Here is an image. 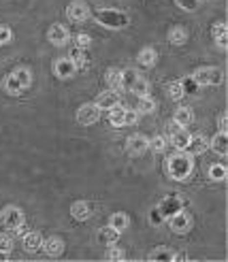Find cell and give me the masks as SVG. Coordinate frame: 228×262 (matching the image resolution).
<instances>
[{
    "label": "cell",
    "mask_w": 228,
    "mask_h": 262,
    "mask_svg": "<svg viewBox=\"0 0 228 262\" xmlns=\"http://www.w3.org/2000/svg\"><path fill=\"white\" fill-rule=\"evenodd\" d=\"M73 58V62H75V66H87V58L83 56V51H75V54H71Z\"/></svg>",
    "instance_id": "39"
},
{
    "label": "cell",
    "mask_w": 228,
    "mask_h": 262,
    "mask_svg": "<svg viewBox=\"0 0 228 262\" xmlns=\"http://www.w3.org/2000/svg\"><path fill=\"white\" fill-rule=\"evenodd\" d=\"M149 258L151 260H173V254L168 252V249H156V252H151L149 254Z\"/></svg>",
    "instance_id": "34"
},
{
    "label": "cell",
    "mask_w": 228,
    "mask_h": 262,
    "mask_svg": "<svg viewBox=\"0 0 228 262\" xmlns=\"http://www.w3.org/2000/svg\"><path fill=\"white\" fill-rule=\"evenodd\" d=\"M120 77H122V87H126V90H130V85L137 81L139 73L134 71V68H126V71H120Z\"/></svg>",
    "instance_id": "28"
},
{
    "label": "cell",
    "mask_w": 228,
    "mask_h": 262,
    "mask_svg": "<svg viewBox=\"0 0 228 262\" xmlns=\"http://www.w3.org/2000/svg\"><path fill=\"white\" fill-rule=\"evenodd\" d=\"M215 40H218V47H222V49H224L226 45H228V34H224V37H218Z\"/></svg>",
    "instance_id": "45"
},
{
    "label": "cell",
    "mask_w": 228,
    "mask_h": 262,
    "mask_svg": "<svg viewBox=\"0 0 228 262\" xmlns=\"http://www.w3.org/2000/svg\"><path fill=\"white\" fill-rule=\"evenodd\" d=\"M168 96L173 98V101H179V98H184V87H181V81H175V83L168 85Z\"/></svg>",
    "instance_id": "31"
},
{
    "label": "cell",
    "mask_w": 228,
    "mask_h": 262,
    "mask_svg": "<svg viewBox=\"0 0 228 262\" xmlns=\"http://www.w3.org/2000/svg\"><path fill=\"white\" fill-rule=\"evenodd\" d=\"M207 147H209V141H207L205 137H201V135L190 137L188 145H186V149L190 151V156H198V154H203V151H207Z\"/></svg>",
    "instance_id": "12"
},
{
    "label": "cell",
    "mask_w": 228,
    "mask_h": 262,
    "mask_svg": "<svg viewBox=\"0 0 228 262\" xmlns=\"http://www.w3.org/2000/svg\"><path fill=\"white\" fill-rule=\"evenodd\" d=\"M87 15H90V7H87L83 0H73L66 7V17L71 21H83Z\"/></svg>",
    "instance_id": "7"
},
{
    "label": "cell",
    "mask_w": 228,
    "mask_h": 262,
    "mask_svg": "<svg viewBox=\"0 0 228 262\" xmlns=\"http://www.w3.org/2000/svg\"><path fill=\"white\" fill-rule=\"evenodd\" d=\"M11 249H13V239H11V235H0V252L9 254Z\"/></svg>",
    "instance_id": "33"
},
{
    "label": "cell",
    "mask_w": 228,
    "mask_h": 262,
    "mask_svg": "<svg viewBox=\"0 0 228 262\" xmlns=\"http://www.w3.org/2000/svg\"><path fill=\"white\" fill-rule=\"evenodd\" d=\"M137 120H139V113L132 111V109H126V111H124V126L137 124Z\"/></svg>",
    "instance_id": "37"
},
{
    "label": "cell",
    "mask_w": 228,
    "mask_h": 262,
    "mask_svg": "<svg viewBox=\"0 0 228 262\" xmlns=\"http://www.w3.org/2000/svg\"><path fill=\"white\" fill-rule=\"evenodd\" d=\"M98 21L109 28H122V26H126L128 17L122 13H113V11H103V13H98Z\"/></svg>",
    "instance_id": "8"
},
{
    "label": "cell",
    "mask_w": 228,
    "mask_h": 262,
    "mask_svg": "<svg viewBox=\"0 0 228 262\" xmlns=\"http://www.w3.org/2000/svg\"><path fill=\"white\" fill-rule=\"evenodd\" d=\"M128 224H130V220H128V215H124V213H113L111 215V222H109V226H113L115 230H126L128 228Z\"/></svg>",
    "instance_id": "24"
},
{
    "label": "cell",
    "mask_w": 228,
    "mask_h": 262,
    "mask_svg": "<svg viewBox=\"0 0 228 262\" xmlns=\"http://www.w3.org/2000/svg\"><path fill=\"white\" fill-rule=\"evenodd\" d=\"M118 239H120V230H115L113 226H104V228L98 230V241H101V243L111 245V243H115Z\"/></svg>",
    "instance_id": "18"
},
{
    "label": "cell",
    "mask_w": 228,
    "mask_h": 262,
    "mask_svg": "<svg viewBox=\"0 0 228 262\" xmlns=\"http://www.w3.org/2000/svg\"><path fill=\"white\" fill-rule=\"evenodd\" d=\"M71 213H73L75 220H79V222H85V220H90V215H92V207L87 205V202L79 201V202H73Z\"/></svg>",
    "instance_id": "14"
},
{
    "label": "cell",
    "mask_w": 228,
    "mask_h": 262,
    "mask_svg": "<svg viewBox=\"0 0 228 262\" xmlns=\"http://www.w3.org/2000/svg\"><path fill=\"white\" fill-rule=\"evenodd\" d=\"M175 2H177V7H181L184 11H194L201 0H175Z\"/></svg>",
    "instance_id": "36"
},
{
    "label": "cell",
    "mask_w": 228,
    "mask_h": 262,
    "mask_svg": "<svg viewBox=\"0 0 228 262\" xmlns=\"http://www.w3.org/2000/svg\"><path fill=\"white\" fill-rule=\"evenodd\" d=\"M104 79H107V85L111 87V90H122V77H120V71H115V68H111V71H107V75H104Z\"/></svg>",
    "instance_id": "26"
},
{
    "label": "cell",
    "mask_w": 228,
    "mask_h": 262,
    "mask_svg": "<svg viewBox=\"0 0 228 262\" xmlns=\"http://www.w3.org/2000/svg\"><path fill=\"white\" fill-rule=\"evenodd\" d=\"M209 177H211L213 181H222V179H226V166L213 164L211 168H209Z\"/></svg>",
    "instance_id": "30"
},
{
    "label": "cell",
    "mask_w": 228,
    "mask_h": 262,
    "mask_svg": "<svg viewBox=\"0 0 228 262\" xmlns=\"http://www.w3.org/2000/svg\"><path fill=\"white\" fill-rule=\"evenodd\" d=\"M54 73H56L60 79H68V77H73V75L77 73V66H75L73 60H68V58H62V60H58V62L54 64Z\"/></svg>",
    "instance_id": "10"
},
{
    "label": "cell",
    "mask_w": 228,
    "mask_h": 262,
    "mask_svg": "<svg viewBox=\"0 0 228 262\" xmlns=\"http://www.w3.org/2000/svg\"><path fill=\"white\" fill-rule=\"evenodd\" d=\"M171 141L175 145V149H186V145H188V141H190V135L184 130V128H179L177 132L171 135Z\"/></svg>",
    "instance_id": "22"
},
{
    "label": "cell",
    "mask_w": 228,
    "mask_h": 262,
    "mask_svg": "<svg viewBox=\"0 0 228 262\" xmlns=\"http://www.w3.org/2000/svg\"><path fill=\"white\" fill-rule=\"evenodd\" d=\"M192 79L198 85H220L224 81V73L218 66H205V68H198Z\"/></svg>",
    "instance_id": "3"
},
{
    "label": "cell",
    "mask_w": 228,
    "mask_h": 262,
    "mask_svg": "<svg viewBox=\"0 0 228 262\" xmlns=\"http://www.w3.org/2000/svg\"><path fill=\"white\" fill-rule=\"evenodd\" d=\"M192 120H194V113H192L190 107H181V109H177V113H175V121H177L179 126H188V124H192Z\"/></svg>",
    "instance_id": "21"
},
{
    "label": "cell",
    "mask_w": 228,
    "mask_h": 262,
    "mask_svg": "<svg viewBox=\"0 0 228 262\" xmlns=\"http://www.w3.org/2000/svg\"><path fill=\"white\" fill-rule=\"evenodd\" d=\"M11 39H13V32L9 30V28H0V45L2 43H11Z\"/></svg>",
    "instance_id": "40"
},
{
    "label": "cell",
    "mask_w": 228,
    "mask_h": 262,
    "mask_svg": "<svg viewBox=\"0 0 228 262\" xmlns=\"http://www.w3.org/2000/svg\"><path fill=\"white\" fill-rule=\"evenodd\" d=\"M137 109H139L137 113H151L156 109V102L151 101L149 96H141V98H139V107Z\"/></svg>",
    "instance_id": "29"
},
{
    "label": "cell",
    "mask_w": 228,
    "mask_h": 262,
    "mask_svg": "<svg viewBox=\"0 0 228 262\" xmlns=\"http://www.w3.org/2000/svg\"><path fill=\"white\" fill-rule=\"evenodd\" d=\"M43 249L49 256H60L64 252V241L62 239H58V237H49L47 241H43Z\"/></svg>",
    "instance_id": "16"
},
{
    "label": "cell",
    "mask_w": 228,
    "mask_h": 262,
    "mask_svg": "<svg viewBox=\"0 0 228 262\" xmlns=\"http://www.w3.org/2000/svg\"><path fill=\"white\" fill-rule=\"evenodd\" d=\"M149 149V139L143 137V135H132L128 139V151H130L132 156H141L143 151Z\"/></svg>",
    "instance_id": "11"
},
{
    "label": "cell",
    "mask_w": 228,
    "mask_h": 262,
    "mask_svg": "<svg viewBox=\"0 0 228 262\" xmlns=\"http://www.w3.org/2000/svg\"><path fill=\"white\" fill-rule=\"evenodd\" d=\"M224 34H228L226 32V24H215L213 26V37L218 39V37H224Z\"/></svg>",
    "instance_id": "43"
},
{
    "label": "cell",
    "mask_w": 228,
    "mask_h": 262,
    "mask_svg": "<svg viewBox=\"0 0 228 262\" xmlns=\"http://www.w3.org/2000/svg\"><path fill=\"white\" fill-rule=\"evenodd\" d=\"M156 209L162 213V218H171V215H175L177 211H181V201L177 199V196H166V199L162 201Z\"/></svg>",
    "instance_id": "9"
},
{
    "label": "cell",
    "mask_w": 228,
    "mask_h": 262,
    "mask_svg": "<svg viewBox=\"0 0 228 262\" xmlns=\"http://www.w3.org/2000/svg\"><path fill=\"white\" fill-rule=\"evenodd\" d=\"M168 40H171V45H184L186 40H188V32H186L184 28H173V30L168 32Z\"/></svg>",
    "instance_id": "27"
},
{
    "label": "cell",
    "mask_w": 228,
    "mask_h": 262,
    "mask_svg": "<svg viewBox=\"0 0 228 262\" xmlns=\"http://www.w3.org/2000/svg\"><path fill=\"white\" fill-rule=\"evenodd\" d=\"M218 128H220V132H226L228 130V118H226L224 113L218 118Z\"/></svg>",
    "instance_id": "44"
},
{
    "label": "cell",
    "mask_w": 228,
    "mask_h": 262,
    "mask_svg": "<svg viewBox=\"0 0 228 262\" xmlns=\"http://www.w3.org/2000/svg\"><path fill=\"white\" fill-rule=\"evenodd\" d=\"M166 171L173 179L177 181H186V179L194 171V162H192L190 154H184V149H179V154H173L166 162Z\"/></svg>",
    "instance_id": "1"
},
{
    "label": "cell",
    "mask_w": 228,
    "mask_h": 262,
    "mask_svg": "<svg viewBox=\"0 0 228 262\" xmlns=\"http://www.w3.org/2000/svg\"><path fill=\"white\" fill-rule=\"evenodd\" d=\"M130 92H132V94H137L139 98H141V96H149V83L145 79L137 77V81L130 85Z\"/></svg>",
    "instance_id": "25"
},
{
    "label": "cell",
    "mask_w": 228,
    "mask_h": 262,
    "mask_svg": "<svg viewBox=\"0 0 228 262\" xmlns=\"http://www.w3.org/2000/svg\"><path fill=\"white\" fill-rule=\"evenodd\" d=\"M162 220H165V218H162V213L158 211V209H151V211H149V222L156 226V224H160Z\"/></svg>",
    "instance_id": "41"
},
{
    "label": "cell",
    "mask_w": 228,
    "mask_h": 262,
    "mask_svg": "<svg viewBox=\"0 0 228 262\" xmlns=\"http://www.w3.org/2000/svg\"><path fill=\"white\" fill-rule=\"evenodd\" d=\"M168 220H171V230L177 232V235H186V232H190V228H192V218L184 211H177Z\"/></svg>",
    "instance_id": "6"
},
{
    "label": "cell",
    "mask_w": 228,
    "mask_h": 262,
    "mask_svg": "<svg viewBox=\"0 0 228 262\" xmlns=\"http://www.w3.org/2000/svg\"><path fill=\"white\" fill-rule=\"evenodd\" d=\"M75 43H77V47H79V49H87V47L92 45V39L87 37V34H77Z\"/></svg>",
    "instance_id": "38"
},
{
    "label": "cell",
    "mask_w": 228,
    "mask_h": 262,
    "mask_svg": "<svg viewBox=\"0 0 228 262\" xmlns=\"http://www.w3.org/2000/svg\"><path fill=\"white\" fill-rule=\"evenodd\" d=\"M124 111L126 109L122 107V104L118 102V104H113V107H111V115H109V120H111V124L113 126H124Z\"/></svg>",
    "instance_id": "23"
},
{
    "label": "cell",
    "mask_w": 228,
    "mask_h": 262,
    "mask_svg": "<svg viewBox=\"0 0 228 262\" xmlns=\"http://www.w3.org/2000/svg\"><path fill=\"white\" fill-rule=\"evenodd\" d=\"M149 147L154 149V151H165V147H166L165 137H154V139L149 141Z\"/></svg>",
    "instance_id": "35"
},
{
    "label": "cell",
    "mask_w": 228,
    "mask_h": 262,
    "mask_svg": "<svg viewBox=\"0 0 228 262\" xmlns=\"http://www.w3.org/2000/svg\"><path fill=\"white\" fill-rule=\"evenodd\" d=\"M211 149L215 151V154H220V156H226V151H228V137H226V132H218L213 139H211Z\"/></svg>",
    "instance_id": "17"
},
{
    "label": "cell",
    "mask_w": 228,
    "mask_h": 262,
    "mask_svg": "<svg viewBox=\"0 0 228 262\" xmlns=\"http://www.w3.org/2000/svg\"><path fill=\"white\" fill-rule=\"evenodd\" d=\"M98 118H101V109L96 107V102L94 104H83V107H79V111H77V121L81 126L96 124Z\"/></svg>",
    "instance_id": "5"
},
{
    "label": "cell",
    "mask_w": 228,
    "mask_h": 262,
    "mask_svg": "<svg viewBox=\"0 0 228 262\" xmlns=\"http://www.w3.org/2000/svg\"><path fill=\"white\" fill-rule=\"evenodd\" d=\"M118 102H120V94L115 90H111V92H103V94L98 96L96 107L98 109H111L113 104H118Z\"/></svg>",
    "instance_id": "15"
},
{
    "label": "cell",
    "mask_w": 228,
    "mask_h": 262,
    "mask_svg": "<svg viewBox=\"0 0 228 262\" xmlns=\"http://www.w3.org/2000/svg\"><path fill=\"white\" fill-rule=\"evenodd\" d=\"M24 247L28 252H39V249L43 247V237H41L39 232H28L24 237Z\"/></svg>",
    "instance_id": "19"
},
{
    "label": "cell",
    "mask_w": 228,
    "mask_h": 262,
    "mask_svg": "<svg viewBox=\"0 0 228 262\" xmlns=\"http://www.w3.org/2000/svg\"><path fill=\"white\" fill-rule=\"evenodd\" d=\"M137 60H139V64H141V66H154V64L158 62V54H156V51L154 49H151V47H145V49H141V51H139V58H137Z\"/></svg>",
    "instance_id": "20"
},
{
    "label": "cell",
    "mask_w": 228,
    "mask_h": 262,
    "mask_svg": "<svg viewBox=\"0 0 228 262\" xmlns=\"http://www.w3.org/2000/svg\"><path fill=\"white\" fill-rule=\"evenodd\" d=\"M2 226L4 228H13V230H20L21 226H24V213H21V209L17 207H7L2 213Z\"/></svg>",
    "instance_id": "4"
},
{
    "label": "cell",
    "mask_w": 228,
    "mask_h": 262,
    "mask_svg": "<svg viewBox=\"0 0 228 262\" xmlns=\"http://www.w3.org/2000/svg\"><path fill=\"white\" fill-rule=\"evenodd\" d=\"M107 258L109 260H122V258H124V252L118 249V247H113V249H109V252H107Z\"/></svg>",
    "instance_id": "42"
},
{
    "label": "cell",
    "mask_w": 228,
    "mask_h": 262,
    "mask_svg": "<svg viewBox=\"0 0 228 262\" xmlns=\"http://www.w3.org/2000/svg\"><path fill=\"white\" fill-rule=\"evenodd\" d=\"M30 81H32V75L28 68H17V71H13L7 77V81H4V90L9 92V94H20L24 87L30 85Z\"/></svg>",
    "instance_id": "2"
},
{
    "label": "cell",
    "mask_w": 228,
    "mask_h": 262,
    "mask_svg": "<svg viewBox=\"0 0 228 262\" xmlns=\"http://www.w3.org/2000/svg\"><path fill=\"white\" fill-rule=\"evenodd\" d=\"M47 37H49V40H51L54 45H58V47H62V45L68 40V30H66L64 26L56 24V26H51V28H49V34H47Z\"/></svg>",
    "instance_id": "13"
},
{
    "label": "cell",
    "mask_w": 228,
    "mask_h": 262,
    "mask_svg": "<svg viewBox=\"0 0 228 262\" xmlns=\"http://www.w3.org/2000/svg\"><path fill=\"white\" fill-rule=\"evenodd\" d=\"M181 87H184V94H194V92H198V83L190 77L181 81Z\"/></svg>",
    "instance_id": "32"
}]
</instances>
